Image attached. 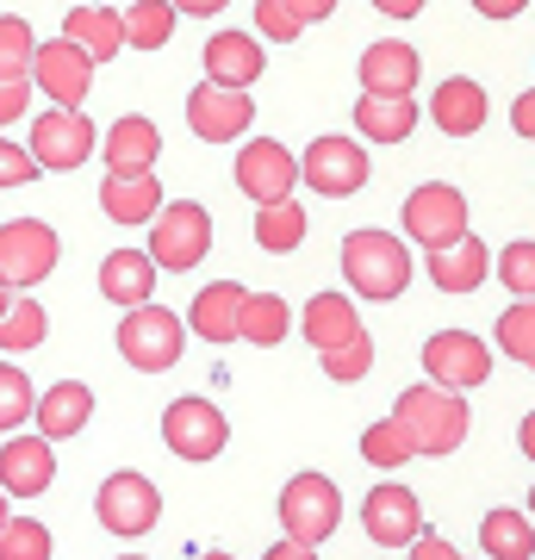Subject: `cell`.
Listing matches in <instances>:
<instances>
[{
  "instance_id": "6da1fadb",
  "label": "cell",
  "mask_w": 535,
  "mask_h": 560,
  "mask_svg": "<svg viewBox=\"0 0 535 560\" xmlns=\"http://www.w3.org/2000/svg\"><path fill=\"white\" fill-rule=\"evenodd\" d=\"M393 418L411 430L417 455H455L461 442H467L474 411H467L461 393H442V386H405L398 405H393Z\"/></svg>"
},
{
  "instance_id": "7a4b0ae2",
  "label": "cell",
  "mask_w": 535,
  "mask_h": 560,
  "mask_svg": "<svg viewBox=\"0 0 535 560\" xmlns=\"http://www.w3.org/2000/svg\"><path fill=\"white\" fill-rule=\"evenodd\" d=\"M342 275L361 300H398L411 287V249L393 231H349L342 237Z\"/></svg>"
},
{
  "instance_id": "3957f363",
  "label": "cell",
  "mask_w": 535,
  "mask_h": 560,
  "mask_svg": "<svg viewBox=\"0 0 535 560\" xmlns=\"http://www.w3.org/2000/svg\"><path fill=\"white\" fill-rule=\"evenodd\" d=\"M119 355L138 368V374H168L181 355H187V318L168 312V305H138L119 318Z\"/></svg>"
},
{
  "instance_id": "277c9868",
  "label": "cell",
  "mask_w": 535,
  "mask_h": 560,
  "mask_svg": "<svg viewBox=\"0 0 535 560\" xmlns=\"http://www.w3.org/2000/svg\"><path fill=\"white\" fill-rule=\"evenodd\" d=\"M57 261H62V243L44 219H7L0 224V280H7L13 293L44 287V280L57 275Z\"/></svg>"
},
{
  "instance_id": "5b68a950",
  "label": "cell",
  "mask_w": 535,
  "mask_h": 560,
  "mask_svg": "<svg viewBox=\"0 0 535 560\" xmlns=\"http://www.w3.org/2000/svg\"><path fill=\"white\" fill-rule=\"evenodd\" d=\"M337 523H342V492L324 474H293L280 486V529H287V541L317 548V541L337 536Z\"/></svg>"
},
{
  "instance_id": "8992f818",
  "label": "cell",
  "mask_w": 535,
  "mask_h": 560,
  "mask_svg": "<svg viewBox=\"0 0 535 560\" xmlns=\"http://www.w3.org/2000/svg\"><path fill=\"white\" fill-rule=\"evenodd\" d=\"M94 517L106 523V536H119V541L150 536V529H156V517H162L156 480H143L138 467H119V474H106V486H100V499H94Z\"/></svg>"
},
{
  "instance_id": "52a82bcc",
  "label": "cell",
  "mask_w": 535,
  "mask_h": 560,
  "mask_svg": "<svg viewBox=\"0 0 535 560\" xmlns=\"http://www.w3.org/2000/svg\"><path fill=\"white\" fill-rule=\"evenodd\" d=\"M206 249H212V219H206V206L199 200L162 206V219L150 224V261H156L162 275H187V268H199Z\"/></svg>"
},
{
  "instance_id": "ba28073f",
  "label": "cell",
  "mask_w": 535,
  "mask_h": 560,
  "mask_svg": "<svg viewBox=\"0 0 535 560\" xmlns=\"http://www.w3.org/2000/svg\"><path fill=\"white\" fill-rule=\"evenodd\" d=\"M25 150L38 156V168H50V175H69V168H81V162L100 150V131L88 113H62V106H44L38 119H32V138H25Z\"/></svg>"
},
{
  "instance_id": "9c48e42d",
  "label": "cell",
  "mask_w": 535,
  "mask_h": 560,
  "mask_svg": "<svg viewBox=\"0 0 535 560\" xmlns=\"http://www.w3.org/2000/svg\"><path fill=\"white\" fill-rule=\"evenodd\" d=\"M405 237L430 243V256L437 249H455L467 237V194L449 187V180H423L411 200H405Z\"/></svg>"
},
{
  "instance_id": "30bf717a",
  "label": "cell",
  "mask_w": 535,
  "mask_h": 560,
  "mask_svg": "<svg viewBox=\"0 0 535 560\" xmlns=\"http://www.w3.org/2000/svg\"><path fill=\"white\" fill-rule=\"evenodd\" d=\"M423 374L442 393H474L492 381V342L467 337V330H437L423 342Z\"/></svg>"
},
{
  "instance_id": "8fae6325",
  "label": "cell",
  "mask_w": 535,
  "mask_h": 560,
  "mask_svg": "<svg viewBox=\"0 0 535 560\" xmlns=\"http://www.w3.org/2000/svg\"><path fill=\"white\" fill-rule=\"evenodd\" d=\"M231 175H237V194L256 200V212L261 206H287L293 187H299V156L275 138H256V143L237 150V168H231Z\"/></svg>"
},
{
  "instance_id": "7c38bea8",
  "label": "cell",
  "mask_w": 535,
  "mask_h": 560,
  "mask_svg": "<svg viewBox=\"0 0 535 560\" xmlns=\"http://www.w3.org/2000/svg\"><path fill=\"white\" fill-rule=\"evenodd\" d=\"M299 180L324 194V200H349L368 187V150L356 138H317L305 156H299Z\"/></svg>"
},
{
  "instance_id": "4fadbf2b",
  "label": "cell",
  "mask_w": 535,
  "mask_h": 560,
  "mask_svg": "<svg viewBox=\"0 0 535 560\" xmlns=\"http://www.w3.org/2000/svg\"><path fill=\"white\" fill-rule=\"evenodd\" d=\"M162 442L181 460H219L224 442H231V423H224V411L212 399H175L162 411Z\"/></svg>"
},
{
  "instance_id": "5bb4252c",
  "label": "cell",
  "mask_w": 535,
  "mask_h": 560,
  "mask_svg": "<svg viewBox=\"0 0 535 560\" xmlns=\"http://www.w3.org/2000/svg\"><path fill=\"white\" fill-rule=\"evenodd\" d=\"M361 529H368V541H380V548H411V541L423 536V504H417L411 486L386 480L361 499Z\"/></svg>"
},
{
  "instance_id": "9a60e30c",
  "label": "cell",
  "mask_w": 535,
  "mask_h": 560,
  "mask_svg": "<svg viewBox=\"0 0 535 560\" xmlns=\"http://www.w3.org/2000/svg\"><path fill=\"white\" fill-rule=\"evenodd\" d=\"M32 88H38L50 106H62V113H81L88 88H94V62L81 57L69 38L38 44V62H32Z\"/></svg>"
},
{
  "instance_id": "2e32d148",
  "label": "cell",
  "mask_w": 535,
  "mask_h": 560,
  "mask_svg": "<svg viewBox=\"0 0 535 560\" xmlns=\"http://www.w3.org/2000/svg\"><path fill=\"white\" fill-rule=\"evenodd\" d=\"M106 180H143L156 175V156H162V131L156 119H143V113H125V119L106 125Z\"/></svg>"
},
{
  "instance_id": "e0dca14e",
  "label": "cell",
  "mask_w": 535,
  "mask_h": 560,
  "mask_svg": "<svg viewBox=\"0 0 535 560\" xmlns=\"http://www.w3.org/2000/svg\"><path fill=\"white\" fill-rule=\"evenodd\" d=\"M256 119V101L249 94H231V88H212V81H199L194 94H187V131L199 143H231L249 131Z\"/></svg>"
},
{
  "instance_id": "ac0fdd59",
  "label": "cell",
  "mask_w": 535,
  "mask_h": 560,
  "mask_svg": "<svg viewBox=\"0 0 535 560\" xmlns=\"http://www.w3.org/2000/svg\"><path fill=\"white\" fill-rule=\"evenodd\" d=\"M57 480V448L44 436H7L0 442V492L7 499H44Z\"/></svg>"
},
{
  "instance_id": "d6986e66",
  "label": "cell",
  "mask_w": 535,
  "mask_h": 560,
  "mask_svg": "<svg viewBox=\"0 0 535 560\" xmlns=\"http://www.w3.org/2000/svg\"><path fill=\"white\" fill-rule=\"evenodd\" d=\"M417 50L411 44H398V38H380L361 50V94H380V101H411V88H417Z\"/></svg>"
},
{
  "instance_id": "ffe728a7",
  "label": "cell",
  "mask_w": 535,
  "mask_h": 560,
  "mask_svg": "<svg viewBox=\"0 0 535 560\" xmlns=\"http://www.w3.org/2000/svg\"><path fill=\"white\" fill-rule=\"evenodd\" d=\"M261 69H268V57H261L256 32H219V38H206V81L212 88L243 94V88L261 81Z\"/></svg>"
},
{
  "instance_id": "44dd1931",
  "label": "cell",
  "mask_w": 535,
  "mask_h": 560,
  "mask_svg": "<svg viewBox=\"0 0 535 560\" xmlns=\"http://www.w3.org/2000/svg\"><path fill=\"white\" fill-rule=\"evenodd\" d=\"M243 305H249V287H237V280H212V287L194 293V305H187V330H194L199 342H237Z\"/></svg>"
},
{
  "instance_id": "7402d4cb",
  "label": "cell",
  "mask_w": 535,
  "mask_h": 560,
  "mask_svg": "<svg viewBox=\"0 0 535 560\" xmlns=\"http://www.w3.org/2000/svg\"><path fill=\"white\" fill-rule=\"evenodd\" d=\"M62 38L75 44L94 69L113 62L119 50H131V44H125V13L119 7H69V13H62Z\"/></svg>"
},
{
  "instance_id": "603a6c76",
  "label": "cell",
  "mask_w": 535,
  "mask_h": 560,
  "mask_svg": "<svg viewBox=\"0 0 535 560\" xmlns=\"http://www.w3.org/2000/svg\"><path fill=\"white\" fill-rule=\"evenodd\" d=\"M486 113H492V101H486V88L474 75H449L430 94V119H437L442 138H474V131H486Z\"/></svg>"
},
{
  "instance_id": "cb8c5ba5",
  "label": "cell",
  "mask_w": 535,
  "mask_h": 560,
  "mask_svg": "<svg viewBox=\"0 0 535 560\" xmlns=\"http://www.w3.org/2000/svg\"><path fill=\"white\" fill-rule=\"evenodd\" d=\"M100 293L113 305H125V312L156 305L150 300L156 293V261H150V249H113V256L100 261Z\"/></svg>"
},
{
  "instance_id": "d4e9b609",
  "label": "cell",
  "mask_w": 535,
  "mask_h": 560,
  "mask_svg": "<svg viewBox=\"0 0 535 560\" xmlns=\"http://www.w3.org/2000/svg\"><path fill=\"white\" fill-rule=\"evenodd\" d=\"M88 418H94V386H81V381H57L50 393H38V436L44 442H69L88 430Z\"/></svg>"
},
{
  "instance_id": "484cf974",
  "label": "cell",
  "mask_w": 535,
  "mask_h": 560,
  "mask_svg": "<svg viewBox=\"0 0 535 560\" xmlns=\"http://www.w3.org/2000/svg\"><path fill=\"white\" fill-rule=\"evenodd\" d=\"M361 337V318H356V300L349 293H312L305 300V342H312L317 355H330L342 342Z\"/></svg>"
},
{
  "instance_id": "4316f807",
  "label": "cell",
  "mask_w": 535,
  "mask_h": 560,
  "mask_svg": "<svg viewBox=\"0 0 535 560\" xmlns=\"http://www.w3.org/2000/svg\"><path fill=\"white\" fill-rule=\"evenodd\" d=\"M100 212L113 224H156L162 219V180L143 175V180H100Z\"/></svg>"
},
{
  "instance_id": "83f0119b",
  "label": "cell",
  "mask_w": 535,
  "mask_h": 560,
  "mask_svg": "<svg viewBox=\"0 0 535 560\" xmlns=\"http://www.w3.org/2000/svg\"><path fill=\"white\" fill-rule=\"evenodd\" d=\"M486 275H492V249H486L479 237H461L455 249H437V256H430L437 293H474Z\"/></svg>"
},
{
  "instance_id": "f1b7e54d",
  "label": "cell",
  "mask_w": 535,
  "mask_h": 560,
  "mask_svg": "<svg viewBox=\"0 0 535 560\" xmlns=\"http://www.w3.org/2000/svg\"><path fill=\"white\" fill-rule=\"evenodd\" d=\"M479 548H486V560H535V517L530 511H486Z\"/></svg>"
},
{
  "instance_id": "f546056e",
  "label": "cell",
  "mask_w": 535,
  "mask_h": 560,
  "mask_svg": "<svg viewBox=\"0 0 535 560\" xmlns=\"http://www.w3.org/2000/svg\"><path fill=\"white\" fill-rule=\"evenodd\" d=\"M330 13H337L330 0H256V32L268 44H293L305 25L330 20Z\"/></svg>"
},
{
  "instance_id": "4dcf8cb0",
  "label": "cell",
  "mask_w": 535,
  "mask_h": 560,
  "mask_svg": "<svg viewBox=\"0 0 535 560\" xmlns=\"http://www.w3.org/2000/svg\"><path fill=\"white\" fill-rule=\"evenodd\" d=\"M356 131L368 143H405L417 131V101H380V94H361L356 101Z\"/></svg>"
},
{
  "instance_id": "1f68e13d",
  "label": "cell",
  "mask_w": 535,
  "mask_h": 560,
  "mask_svg": "<svg viewBox=\"0 0 535 560\" xmlns=\"http://www.w3.org/2000/svg\"><path fill=\"white\" fill-rule=\"evenodd\" d=\"M287 330H293V305L280 300V293H249V305H243V330H237V342L275 349V342H287Z\"/></svg>"
},
{
  "instance_id": "d6a6232c",
  "label": "cell",
  "mask_w": 535,
  "mask_h": 560,
  "mask_svg": "<svg viewBox=\"0 0 535 560\" xmlns=\"http://www.w3.org/2000/svg\"><path fill=\"white\" fill-rule=\"evenodd\" d=\"M175 0H131L125 7V44L131 50H162V44L175 38Z\"/></svg>"
},
{
  "instance_id": "836d02e7",
  "label": "cell",
  "mask_w": 535,
  "mask_h": 560,
  "mask_svg": "<svg viewBox=\"0 0 535 560\" xmlns=\"http://www.w3.org/2000/svg\"><path fill=\"white\" fill-rule=\"evenodd\" d=\"M411 455H417V442L398 418H380V423L361 430V460H368V467H386V474H393V467H405Z\"/></svg>"
},
{
  "instance_id": "e575fe53",
  "label": "cell",
  "mask_w": 535,
  "mask_h": 560,
  "mask_svg": "<svg viewBox=\"0 0 535 560\" xmlns=\"http://www.w3.org/2000/svg\"><path fill=\"white\" fill-rule=\"evenodd\" d=\"M256 243L268 249V256H287V249H299V243H305V206H299V200L261 206V212H256Z\"/></svg>"
},
{
  "instance_id": "d590c367",
  "label": "cell",
  "mask_w": 535,
  "mask_h": 560,
  "mask_svg": "<svg viewBox=\"0 0 535 560\" xmlns=\"http://www.w3.org/2000/svg\"><path fill=\"white\" fill-rule=\"evenodd\" d=\"M32 62H38V38L20 13H0V81H32Z\"/></svg>"
},
{
  "instance_id": "8d00e7d4",
  "label": "cell",
  "mask_w": 535,
  "mask_h": 560,
  "mask_svg": "<svg viewBox=\"0 0 535 560\" xmlns=\"http://www.w3.org/2000/svg\"><path fill=\"white\" fill-rule=\"evenodd\" d=\"M32 418H38V393H32V381L13 361L0 355V436H20V423Z\"/></svg>"
},
{
  "instance_id": "74e56055",
  "label": "cell",
  "mask_w": 535,
  "mask_h": 560,
  "mask_svg": "<svg viewBox=\"0 0 535 560\" xmlns=\"http://www.w3.org/2000/svg\"><path fill=\"white\" fill-rule=\"evenodd\" d=\"M44 330H50L44 305H38V300H20L7 318H0V355H25V349H38Z\"/></svg>"
},
{
  "instance_id": "f35d334b",
  "label": "cell",
  "mask_w": 535,
  "mask_h": 560,
  "mask_svg": "<svg viewBox=\"0 0 535 560\" xmlns=\"http://www.w3.org/2000/svg\"><path fill=\"white\" fill-rule=\"evenodd\" d=\"M498 349H504V355L511 361H523V368H535V300L530 305H504V312H498Z\"/></svg>"
},
{
  "instance_id": "ab89813d",
  "label": "cell",
  "mask_w": 535,
  "mask_h": 560,
  "mask_svg": "<svg viewBox=\"0 0 535 560\" xmlns=\"http://www.w3.org/2000/svg\"><path fill=\"white\" fill-rule=\"evenodd\" d=\"M50 555H57V541L38 517H13L0 529V560H50Z\"/></svg>"
},
{
  "instance_id": "60d3db41",
  "label": "cell",
  "mask_w": 535,
  "mask_h": 560,
  "mask_svg": "<svg viewBox=\"0 0 535 560\" xmlns=\"http://www.w3.org/2000/svg\"><path fill=\"white\" fill-rule=\"evenodd\" d=\"M492 268H498V280H504V293H516V305L535 300V243L530 237L504 243V256H498Z\"/></svg>"
},
{
  "instance_id": "b9f144b4",
  "label": "cell",
  "mask_w": 535,
  "mask_h": 560,
  "mask_svg": "<svg viewBox=\"0 0 535 560\" xmlns=\"http://www.w3.org/2000/svg\"><path fill=\"white\" fill-rule=\"evenodd\" d=\"M368 368H374V337H368V330H361L356 342H342V349H330V355H324V374H330L337 386L368 381Z\"/></svg>"
},
{
  "instance_id": "7bdbcfd3",
  "label": "cell",
  "mask_w": 535,
  "mask_h": 560,
  "mask_svg": "<svg viewBox=\"0 0 535 560\" xmlns=\"http://www.w3.org/2000/svg\"><path fill=\"white\" fill-rule=\"evenodd\" d=\"M38 175H44V168H38V156H32L25 143L0 138V194H7V187H32Z\"/></svg>"
},
{
  "instance_id": "ee69618b",
  "label": "cell",
  "mask_w": 535,
  "mask_h": 560,
  "mask_svg": "<svg viewBox=\"0 0 535 560\" xmlns=\"http://www.w3.org/2000/svg\"><path fill=\"white\" fill-rule=\"evenodd\" d=\"M32 81H0V138H7V125H20L25 113H32Z\"/></svg>"
},
{
  "instance_id": "f6af8a7d",
  "label": "cell",
  "mask_w": 535,
  "mask_h": 560,
  "mask_svg": "<svg viewBox=\"0 0 535 560\" xmlns=\"http://www.w3.org/2000/svg\"><path fill=\"white\" fill-rule=\"evenodd\" d=\"M411 560H461V555H455V541L449 536H430V529H423V536L411 541Z\"/></svg>"
},
{
  "instance_id": "bcb514c9",
  "label": "cell",
  "mask_w": 535,
  "mask_h": 560,
  "mask_svg": "<svg viewBox=\"0 0 535 560\" xmlns=\"http://www.w3.org/2000/svg\"><path fill=\"white\" fill-rule=\"evenodd\" d=\"M511 131L535 143V94H516V101H511Z\"/></svg>"
},
{
  "instance_id": "7dc6e473",
  "label": "cell",
  "mask_w": 535,
  "mask_h": 560,
  "mask_svg": "<svg viewBox=\"0 0 535 560\" xmlns=\"http://www.w3.org/2000/svg\"><path fill=\"white\" fill-rule=\"evenodd\" d=\"M175 13H181V20H219V13H224V0H181Z\"/></svg>"
},
{
  "instance_id": "c3c4849f",
  "label": "cell",
  "mask_w": 535,
  "mask_h": 560,
  "mask_svg": "<svg viewBox=\"0 0 535 560\" xmlns=\"http://www.w3.org/2000/svg\"><path fill=\"white\" fill-rule=\"evenodd\" d=\"M261 560H317V548H305V541H275Z\"/></svg>"
},
{
  "instance_id": "681fc988",
  "label": "cell",
  "mask_w": 535,
  "mask_h": 560,
  "mask_svg": "<svg viewBox=\"0 0 535 560\" xmlns=\"http://www.w3.org/2000/svg\"><path fill=\"white\" fill-rule=\"evenodd\" d=\"M479 13H486V20H516V13H523V0H486Z\"/></svg>"
},
{
  "instance_id": "f907efd6",
  "label": "cell",
  "mask_w": 535,
  "mask_h": 560,
  "mask_svg": "<svg viewBox=\"0 0 535 560\" xmlns=\"http://www.w3.org/2000/svg\"><path fill=\"white\" fill-rule=\"evenodd\" d=\"M380 13H386V20H411L417 0H380Z\"/></svg>"
},
{
  "instance_id": "816d5d0a",
  "label": "cell",
  "mask_w": 535,
  "mask_h": 560,
  "mask_svg": "<svg viewBox=\"0 0 535 560\" xmlns=\"http://www.w3.org/2000/svg\"><path fill=\"white\" fill-rule=\"evenodd\" d=\"M516 442H523V455L535 460V411H530V418H523V430H516Z\"/></svg>"
},
{
  "instance_id": "f5cc1de1",
  "label": "cell",
  "mask_w": 535,
  "mask_h": 560,
  "mask_svg": "<svg viewBox=\"0 0 535 560\" xmlns=\"http://www.w3.org/2000/svg\"><path fill=\"white\" fill-rule=\"evenodd\" d=\"M13 305H20V300H13V287H7V280H0V318H7V312H13Z\"/></svg>"
},
{
  "instance_id": "db71d44e",
  "label": "cell",
  "mask_w": 535,
  "mask_h": 560,
  "mask_svg": "<svg viewBox=\"0 0 535 560\" xmlns=\"http://www.w3.org/2000/svg\"><path fill=\"white\" fill-rule=\"evenodd\" d=\"M194 560H231V555H224V548H212V555H194Z\"/></svg>"
},
{
  "instance_id": "11a10c76",
  "label": "cell",
  "mask_w": 535,
  "mask_h": 560,
  "mask_svg": "<svg viewBox=\"0 0 535 560\" xmlns=\"http://www.w3.org/2000/svg\"><path fill=\"white\" fill-rule=\"evenodd\" d=\"M7 523H13V517H7V492H0V529H7Z\"/></svg>"
},
{
  "instance_id": "9f6ffc18",
  "label": "cell",
  "mask_w": 535,
  "mask_h": 560,
  "mask_svg": "<svg viewBox=\"0 0 535 560\" xmlns=\"http://www.w3.org/2000/svg\"><path fill=\"white\" fill-rule=\"evenodd\" d=\"M530 517H535V486H530Z\"/></svg>"
},
{
  "instance_id": "6f0895ef",
  "label": "cell",
  "mask_w": 535,
  "mask_h": 560,
  "mask_svg": "<svg viewBox=\"0 0 535 560\" xmlns=\"http://www.w3.org/2000/svg\"><path fill=\"white\" fill-rule=\"evenodd\" d=\"M119 560H150V555H119Z\"/></svg>"
}]
</instances>
